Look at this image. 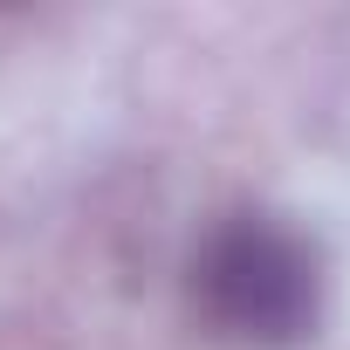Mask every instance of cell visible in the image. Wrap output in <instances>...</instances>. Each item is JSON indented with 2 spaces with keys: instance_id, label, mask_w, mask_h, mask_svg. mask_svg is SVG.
Wrapping results in <instances>:
<instances>
[{
  "instance_id": "cell-1",
  "label": "cell",
  "mask_w": 350,
  "mask_h": 350,
  "mask_svg": "<svg viewBox=\"0 0 350 350\" xmlns=\"http://www.w3.org/2000/svg\"><path fill=\"white\" fill-rule=\"evenodd\" d=\"M186 302L227 350H302L329 302L323 247L282 213H220L186 261Z\"/></svg>"
}]
</instances>
